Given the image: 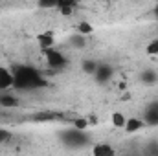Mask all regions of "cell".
I'll list each match as a JSON object with an SVG mask.
<instances>
[{
	"label": "cell",
	"mask_w": 158,
	"mask_h": 156,
	"mask_svg": "<svg viewBox=\"0 0 158 156\" xmlns=\"http://www.w3.org/2000/svg\"><path fill=\"white\" fill-rule=\"evenodd\" d=\"M142 129H145V121H143V117H127L125 127H123V130H125L127 134L140 132Z\"/></svg>",
	"instance_id": "obj_7"
},
{
	"label": "cell",
	"mask_w": 158,
	"mask_h": 156,
	"mask_svg": "<svg viewBox=\"0 0 158 156\" xmlns=\"http://www.w3.org/2000/svg\"><path fill=\"white\" fill-rule=\"evenodd\" d=\"M156 31H158V26H156Z\"/></svg>",
	"instance_id": "obj_24"
},
{
	"label": "cell",
	"mask_w": 158,
	"mask_h": 156,
	"mask_svg": "<svg viewBox=\"0 0 158 156\" xmlns=\"http://www.w3.org/2000/svg\"><path fill=\"white\" fill-rule=\"evenodd\" d=\"M13 83H15L13 70H9V68H6V66H0V92H4V90H13Z\"/></svg>",
	"instance_id": "obj_6"
},
{
	"label": "cell",
	"mask_w": 158,
	"mask_h": 156,
	"mask_svg": "<svg viewBox=\"0 0 158 156\" xmlns=\"http://www.w3.org/2000/svg\"><path fill=\"white\" fill-rule=\"evenodd\" d=\"M143 121H145V125H149V127H156L158 125V101L153 103L151 107H147V110H145V114H143Z\"/></svg>",
	"instance_id": "obj_9"
},
{
	"label": "cell",
	"mask_w": 158,
	"mask_h": 156,
	"mask_svg": "<svg viewBox=\"0 0 158 156\" xmlns=\"http://www.w3.org/2000/svg\"><path fill=\"white\" fill-rule=\"evenodd\" d=\"M118 88H119V90H125V88H127V84H125V83H119Z\"/></svg>",
	"instance_id": "obj_23"
},
{
	"label": "cell",
	"mask_w": 158,
	"mask_h": 156,
	"mask_svg": "<svg viewBox=\"0 0 158 156\" xmlns=\"http://www.w3.org/2000/svg\"><path fill=\"white\" fill-rule=\"evenodd\" d=\"M140 81H142L143 84H156L158 83V74L153 70V68H147V70H143V72L140 74Z\"/></svg>",
	"instance_id": "obj_11"
},
{
	"label": "cell",
	"mask_w": 158,
	"mask_h": 156,
	"mask_svg": "<svg viewBox=\"0 0 158 156\" xmlns=\"http://www.w3.org/2000/svg\"><path fill=\"white\" fill-rule=\"evenodd\" d=\"M42 55H44V61H46L48 68H52V70H61V68H64V66L68 64L66 55H64L61 50H57L55 46L42 50Z\"/></svg>",
	"instance_id": "obj_2"
},
{
	"label": "cell",
	"mask_w": 158,
	"mask_h": 156,
	"mask_svg": "<svg viewBox=\"0 0 158 156\" xmlns=\"http://www.w3.org/2000/svg\"><path fill=\"white\" fill-rule=\"evenodd\" d=\"M145 53L147 55H158V39H153L145 46Z\"/></svg>",
	"instance_id": "obj_18"
},
{
	"label": "cell",
	"mask_w": 158,
	"mask_h": 156,
	"mask_svg": "<svg viewBox=\"0 0 158 156\" xmlns=\"http://www.w3.org/2000/svg\"><path fill=\"white\" fill-rule=\"evenodd\" d=\"M61 138H63V140H64V143H66V145H70V147H79V145H85V143L88 142V134H86L85 130L76 129V127H72V129L64 130V132L61 134Z\"/></svg>",
	"instance_id": "obj_3"
},
{
	"label": "cell",
	"mask_w": 158,
	"mask_h": 156,
	"mask_svg": "<svg viewBox=\"0 0 158 156\" xmlns=\"http://www.w3.org/2000/svg\"><path fill=\"white\" fill-rule=\"evenodd\" d=\"M77 33L85 35V37H88V35L94 33V26H92L90 22H86V20H81V22L77 24Z\"/></svg>",
	"instance_id": "obj_15"
},
{
	"label": "cell",
	"mask_w": 158,
	"mask_h": 156,
	"mask_svg": "<svg viewBox=\"0 0 158 156\" xmlns=\"http://www.w3.org/2000/svg\"><path fill=\"white\" fill-rule=\"evenodd\" d=\"M59 13L63 17H72L74 15V7H59Z\"/></svg>",
	"instance_id": "obj_21"
},
{
	"label": "cell",
	"mask_w": 158,
	"mask_h": 156,
	"mask_svg": "<svg viewBox=\"0 0 158 156\" xmlns=\"http://www.w3.org/2000/svg\"><path fill=\"white\" fill-rule=\"evenodd\" d=\"M72 127H76L79 130H86L90 127V121H88V117H76L72 121Z\"/></svg>",
	"instance_id": "obj_16"
},
{
	"label": "cell",
	"mask_w": 158,
	"mask_h": 156,
	"mask_svg": "<svg viewBox=\"0 0 158 156\" xmlns=\"http://www.w3.org/2000/svg\"><path fill=\"white\" fill-rule=\"evenodd\" d=\"M92 154L94 156H114L116 154V149L110 143H107V142H99V143H96L92 147Z\"/></svg>",
	"instance_id": "obj_8"
},
{
	"label": "cell",
	"mask_w": 158,
	"mask_h": 156,
	"mask_svg": "<svg viewBox=\"0 0 158 156\" xmlns=\"http://www.w3.org/2000/svg\"><path fill=\"white\" fill-rule=\"evenodd\" d=\"M98 64H99V63L94 61V59H83V61H81V70H83L85 74H88V76H94Z\"/></svg>",
	"instance_id": "obj_12"
},
{
	"label": "cell",
	"mask_w": 158,
	"mask_h": 156,
	"mask_svg": "<svg viewBox=\"0 0 158 156\" xmlns=\"http://www.w3.org/2000/svg\"><path fill=\"white\" fill-rule=\"evenodd\" d=\"M35 39H37V42H39L40 50H46V48L55 46V35H53V31H44V33H39Z\"/></svg>",
	"instance_id": "obj_10"
},
{
	"label": "cell",
	"mask_w": 158,
	"mask_h": 156,
	"mask_svg": "<svg viewBox=\"0 0 158 156\" xmlns=\"http://www.w3.org/2000/svg\"><path fill=\"white\" fill-rule=\"evenodd\" d=\"M37 4L42 9H53V7H57V0H37Z\"/></svg>",
	"instance_id": "obj_19"
},
{
	"label": "cell",
	"mask_w": 158,
	"mask_h": 156,
	"mask_svg": "<svg viewBox=\"0 0 158 156\" xmlns=\"http://www.w3.org/2000/svg\"><path fill=\"white\" fill-rule=\"evenodd\" d=\"M68 44H70L72 48H76V50H83V48L86 46V37L81 35V33H76V35H72V37L68 39Z\"/></svg>",
	"instance_id": "obj_13"
},
{
	"label": "cell",
	"mask_w": 158,
	"mask_h": 156,
	"mask_svg": "<svg viewBox=\"0 0 158 156\" xmlns=\"http://www.w3.org/2000/svg\"><path fill=\"white\" fill-rule=\"evenodd\" d=\"M77 0H57V9L59 7H76Z\"/></svg>",
	"instance_id": "obj_20"
},
{
	"label": "cell",
	"mask_w": 158,
	"mask_h": 156,
	"mask_svg": "<svg viewBox=\"0 0 158 156\" xmlns=\"http://www.w3.org/2000/svg\"><path fill=\"white\" fill-rule=\"evenodd\" d=\"M13 88L15 90H39V88H46L48 86V81L46 77L40 74L37 68L30 66V64H17L13 68Z\"/></svg>",
	"instance_id": "obj_1"
},
{
	"label": "cell",
	"mask_w": 158,
	"mask_h": 156,
	"mask_svg": "<svg viewBox=\"0 0 158 156\" xmlns=\"http://www.w3.org/2000/svg\"><path fill=\"white\" fill-rule=\"evenodd\" d=\"M125 121H127V116H125L123 112H112V114H110V123H112V127H116V129H123V127H125Z\"/></svg>",
	"instance_id": "obj_14"
},
{
	"label": "cell",
	"mask_w": 158,
	"mask_h": 156,
	"mask_svg": "<svg viewBox=\"0 0 158 156\" xmlns=\"http://www.w3.org/2000/svg\"><path fill=\"white\" fill-rule=\"evenodd\" d=\"M112 76H114V68H112L110 64H107V63H99L98 68H96V72H94V79H96L99 84L109 83V81L112 79Z\"/></svg>",
	"instance_id": "obj_4"
},
{
	"label": "cell",
	"mask_w": 158,
	"mask_h": 156,
	"mask_svg": "<svg viewBox=\"0 0 158 156\" xmlns=\"http://www.w3.org/2000/svg\"><path fill=\"white\" fill-rule=\"evenodd\" d=\"M153 15H155V18L158 20V2L155 4V7H153Z\"/></svg>",
	"instance_id": "obj_22"
},
{
	"label": "cell",
	"mask_w": 158,
	"mask_h": 156,
	"mask_svg": "<svg viewBox=\"0 0 158 156\" xmlns=\"http://www.w3.org/2000/svg\"><path fill=\"white\" fill-rule=\"evenodd\" d=\"M0 107L2 109H19L20 97H17L11 90H4V92H0Z\"/></svg>",
	"instance_id": "obj_5"
},
{
	"label": "cell",
	"mask_w": 158,
	"mask_h": 156,
	"mask_svg": "<svg viewBox=\"0 0 158 156\" xmlns=\"http://www.w3.org/2000/svg\"><path fill=\"white\" fill-rule=\"evenodd\" d=\"M11 140H13V132L7 130V129H2V127H0V145L9 143Z\"/></svg>",
	"instance_id": "obj_17"
}]
</instances>
